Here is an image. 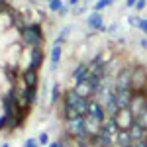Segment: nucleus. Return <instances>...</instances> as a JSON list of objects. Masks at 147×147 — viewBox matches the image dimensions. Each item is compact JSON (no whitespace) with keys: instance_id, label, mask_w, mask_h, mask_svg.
<instances>
[{"instance_id":"f257e3e1","label":"nucleus","mask_w":147,"mask_h":147,"mask_svg":"<svg viewBox=\"0 0 147 147\" xmlns=\"http://www.w3.org/2000/svg\"><path fill=\"white\" fill-rule=\"evenodd\" d=\"M20 32H22V41L28 47H41L43 39H45L39 24H28V26H24Z\"/></svg>"},{"instance_id":"f03ea898","label":"nucleus","mask_w":147,"mask_h":147,"mask_svg":"<svg viewBox=\"0 0 147 147\" xmlns=\"http://www.w3.org/2000/svg\"><path fill=\"white\" fill-rule=\"evenodd\" d=\"M65 129H67V136L71 139H77V137H82V136H88L86 131V120L84 116H77V118H71L65 122Z\"/></svg>"},{"instance_id":"7ed1b4c3","label":"nucleus","mask_w":147,"mask_h":147,"mask_svg":"<svg viewBox=\"0 0 147 147\" xmlns=\"http://www.w3.org/2000/svg\"><path fill=\"white\" fill-rule=\"evenodd\" d=\"M131 90L147 94V69L143 65H134L131 71Z\"/></svg>"},{"instance_id":"20e7f679","label":"nucleus","mask_w":147,"mask_h":147,"mask_svg":"<svg viewBox=\"0 0 147 147\" xmlns=\"http://www.w3.org/2000/svg\"><path fill=\"white\" fill-rule=\"evenodd\" d=\"M129 110L134 114V118H139L141 114L147 112V94L145 92H134L131 102H129Z\"/></svg>"},{"instance_id":"39448f33","label":"nucleus","mask_w":147,"mask_h":147,"mask_svg":"<svg viewBox=\"0 0 147 147\" xmlns=\"http://www.w3.org/2000/svg\"><path fill=\"white\" fill-rule=\"evenodd\" d=\"M114 122L118 124L120 129H129V127L134 125V122H136V118H134V114H131L129 108H122V110H118V112H116Z\"/></svg>"},{"instance_id":"423d86ee","label":"nucleus","mask_w":147,"mask_h":147,"mask_svg":"<svg viewBox=\"0 0 147 147\" xmlns=\"http://www.w3.org/2000/svg\"><path fill=\"white\" fill-rule=\"evenodd\" d=\"M86 26L90 32H108L106 26H104V18H102L100 12H90L88 18H86Z\"/></svg>"},{"instance_id":"0eeeda50","label":"nucleus","mask_w":147,"mask_h":147,"mask_svg":"<svg viewBox=\"0 0 147 147\" xmlns=\"http://www.w3.org/2000/svg\"><path fill=\"white\" fill-rule=\"evenodd\" d=\"M127 131H129V136H131V139H134V141L147 139V127H143L139 122H134V125H131Z\"/></svg>"},{"instance_id":"6e6552de","label":"nucleus","mask_w":147,"mask_h":147,"mask_svg":"<svg viewBox=\"0 0 147 147\" xmlns=\"http://www.w3.org/2000/svg\"><path fill=\"white\" fill-rule=\"evenodd\" d=\"M43 57H45V53H43V49H41V47H32V61H30V69L37 71V69L41 67V63H43Z\"/></svg>"},{"instance_id":"1a4fd4ad","label":"nucleus","mask_w":147,"mask_h":147,"mask_svg":"<svg viewBox=\"0 0 147 147\" xmlns=\"http://www.w3.org/2000/svg\"><path fill=\"white\" fill-rule=\"evenodd\" d=\"M73 88L79 92L80 96H84V98H94V88L90 86V82H88V80H82V82H75V86H73Z\"/></svg>"},{"instance_id":"9d476101","label":"nucleus","mask_w":147,"mask_h":147,"mask_svg":"<svg viewBox=\"0 0 147 147\" xmlns=\"http://www.w3.org/2000/svg\"><path fill=\"white\" fill-rule=\"evenodd\" d=\"M116 143L120 147H134V139H131V136H129V131L127 129H120L118 131V136H116Z\"/></svg>"},{"instance_id":"9b49d317","label":"nucleus","mask_w":147,"mask_h":147,"mask_svg":"<svg viewBox=\"0 0 147 147\" xmlns=\"http://www.w3.org/2000/svg\"><path fill=\"white\" fill-rule=\"evenodd\" d=\"M61 53H63L61 45H59V43H55V45H53V49H51V71H55V69H57L59 61H61Z\"/></svg>"},{"instance_id":"f8f14e48","label":"nucleus","mask_w":147,"mask_h":147,"mask_svg":"<svg viewBox=\"0 0 147 147\" xmlns=\"http://www.w3.org/2000/svg\"><path fill=\"white\" fill-rule=\"evenodd\" d=\"M59 94H61V86H59V82H55V84H53V88H51V106H55V104H57Z\"/></svg>"},{"instance_id":"ddd939ff","label":"nucleus","mask_w":147,"mask_h":147,"mask_svg":"<svg viewBox=\"0 0 147 147\" xmlns=\"http://www.w3.org/2000/svg\"><path fill=\"white\" fill-rule=\"evenodd\" d=\"M63 6H65L63 0H49V10L51 12H57V14H59V10H61Z\"/></svg>"},{"instance_id":"4468645a","label":"nucleus","mask_w":147,"mask_h":147,"mask_svg":"<svg viewBox=\"0 0 147 147\" xmlns=\"http://www.w3.org/2000/svg\"><path fill=\"white\" fill-rule=\"evenodd\" d=\"M112 2L114 0H98V2L94 4V12H100V10H104L106 6H112Z\"/></svg>"},{"instance_id":"2eb2a0df","label":"nucleus","mask_w":147,"mask_h":147,"mask_svg":"<svg viewBox=\"0 0 147 147\" xmlns=\"http://www.w3.org/2000/svg\"><path fill=\"white\" fill-rule=\"evenodd\" d=\"M37 143H39V145H49V136H47V131H41V134H39Z\"/></svg>"},{"instance_id":"dca6fc26","label":"nucleus","mask_w":147,"mask_h":147,"mask_svg":"<svg viewBox=\"0 0 147 147\" xmlns=\"http://www.w3.org/2000/svg\"><path fill=\"white\" fill-rule=\"evenodd\" d=\"M127 22H129V26H131V28H137V26H139V22H141V18H139V16H129V18H127Z\"/></svg>"},{"instance_id":"f3484780","label":"nucleus","mask_w":147,"mask_h":147,"mask_svg":"<svg viewBox=\"0 0 147 147\" xmlns=\"http://www.w3.org/2000/svg\"><path fill=\"white\" fill-rule=\"evenodd\" d=\"M134 8H136L137 12L145 10V8H147V0H137V2H136V6H134Z\"/></svg>"},{"instance_id":"a211bd4d","label":"nucleus","mask_w":147,"mask_h":147,"mask_svg":"<svg viewBox=\"0 0 147 147\" xmlns=\"http://www.w3.org/2000/svg\"><path fill=\"white\" fill-rule=\"evenodd\" d=\"M137 30L143 32V34L147 35V18H141V22H139V26H137Z\"/></svg>"},{"instance_id":"6ab92c4d","label":"nucleus","mask_w":147,"mask_h":147,"mask_svg":"<svg viewBox=\"0 0 147 147\" xmlns=\"http://www.w3.org/2000/svg\"><path fill=\"white\" fill-rule=\"evenodd\" d=\"M24 147H37V139H26Z\"/></svg>"},{"instance_id":"aec40b11","label":"nucleus","mask_w":147,"mask_h":147,"mask_svg":"<svg viewBox=\"0 0 147 147\" xmlns=\"http://www.w3.org/2000/svg\"><path fill=\"white\" fill-rule=\"evenodd\" d=\"M49 147H65V143L57 139V141H51V143H49Z\"/></svg>"},{"instance_id":"412c9836","label":"nucleus","mask_w":147,"mask_h":147,"mask_svg":"<svg viewBox=\"0 0 147 147\" xmlns=\"http://www.w3.org/2000/svg\"><path fill=\"white\" fill-rule=\"evenodd\" d=\"M134 147H147V139H141V141H136Z\"/></svg>"},{"instance_id":"4be33fe9","label":"nucleus","mask_w":147,"mask_h":147,"mask_svg":"<svg viewBox=\"0 0 147 147\" xmlns=\"http://www.w3.org/2000/svg\"><path fill=\"white\" fill-rule=\"evenodd\" d=\"M118 32V24H112L110 28H108V34H116Z\"/></svg>"},{"instance_id":"5701e85b","label":"nucleus","mask_w":147,"mask_h":147,"mask_svg":"<svg viewBox=\"0 0 147 147\" xmlns=\"http://www.w3.org/2000/svg\"><path fill=\"white\" fill-rule=\"evenodd\" d=\"M137 0H125V8H134Z\"/></svg>"},{"instance_id":"b1692460","label":"nucleus","mask_w":147,"mask_h":147,"mask_svg":"<svg viewBox=\"0 0 147 147\" xmlns=\"http://www.w3.org/2000/svg\"><path fill=\"white\" fill-rule=\"evenodd\" d=\"M69 8H71L69 4H67V6H63V8L59 10V16H65V14H67V12H69Z\"/></svg>"},{"instance_id":"393cba45","label":"nucleus","mask_w":147,"mask_h":147,"mask_svg":"<svg viewBox=\"0 0 147 147\" xmlns=\"http://www.w3.org/2000/svg\"><path fill=\"white\" fill-rule=\"evenodd\" d=\"M139 45L143 47V49H147V37H141V39H139Z\"/></svg>"},{"instance_id":"a878e982","label":"nucleus","mask_w":147,"mask_h":147,"mask_svg":"<svg viewBox=\"0 0 147 147\" xmlns=\"http://www.w3.org/2000/svg\"><path fill=\"white\" fill-rule=\"evenodd\" d=\"M79 2H80V0H67V4L71 6V8H75V6H77Z\"/></svg>"},{"instance_id":"bb28decb","label":"nucleus","mask_w":147,"mask_h":147,"mask_svg":"<svg viewBox=\"0 0 147 147\" xmlns=\"http://www.w3.org/2000/svg\"><path fill=\"white\" fill-rule=\"evenodd\" d=\"M2 147H10V145H8V143H4V145H2Z\"/></svg>"}]
</instances>
